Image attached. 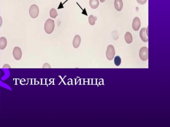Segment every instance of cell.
Masks as SVG:
<instances>
[{"instance_id": "ac0fdd59", "label": "cell", "mask_w": 170, "mask_h": 127, "mask_svg": "<svg viewBox=\"0 0 170 127\" xmlns=\"http://www.w3.org/2000/svg\"><path fill=\"white\" fill-rule=\"evenodd\" d=\"M3 68H11V67H10L9 65H8V64H5V65H4L3 66Z\"/></svg>"}, {"instance_id": "9a60e30c", "label": "cell", "mask_w": 170, "mask_h": 127, "mask_svg": "<svg viewBox=\"0 0 170 127\" xmlns=\"http://www.w3.org/2000/svg\"><path fill=\"white\" fill-rule=\"evenodd\" d=\"M114 62H115V65L116 66H119L120 65L121 62V59L120 56H117L115 57V59H114Z\"/></svg>"}, {"instance_id": "7a4b0ae2", "label": "cell", "mask_w": 170, "mask_h": 127, "mask_svg": "<svg viewBox=\"0 0 170 127\" xmlns=\"http://www.w3.org/2000/svg\"><path fill=\"white\" fill-rule=\"evenodd\" d=\"M29 13L31 17L36 18L38 17L39 13V9L37 5H33L31 6L29 9Z\"/></svg>"}, {"instance_id": "4fadbf2b", "label": "cell", "mask_w": 170, "mask_h": 127, "mask_svg": "<svg viewBox=\"0 0 170 127\" xmlns=\"http://www.w3.org/2000/svg\"><path fill=\"white\" fill-rule=\"evenodd\" d=\"M49 15H50V17L52 18H56V17L58 15L57 10L54 8H52V9H51L50 12H49Z\"/></svg>"}, {"instance_id": "8fae6325", "label": "cell", "mask_w": 170, "mask_h": 127, "mask_svg": "<svg viewBox=\"0 0 170 127\" xmlns=\"http://www.w3.org/2000/svg\"><path fill=\"white\" fill-rule=\"evenodd\" d=\"M125 40L127 43L130 44L132 42V36L130 32H127L125 35Z\"/></svg>"}, {"instance_id": "d6986e66", "label": "cell", "mask_w": 170, "mask_h": 127, "mask_svg": "<svg viewBox=\"0 0 170 127\" xmlns=\"http://www.w3.org/2000/svg\"><path fill=\"white\" fill-rule=\"evenodd\" d=\"M105 0H100V2L101 3L104 2H105Z\"/></svg>"}, {"instance_id": "9c48e42d", "label": "cell", "mask_w": 170, "mask_h": 127, "mask_svg": "<svg viewBox=\"0 0 170 127\" xmlns=\"http://www.w3.org/2000/svg\"><path fill=\"white\" fill-rule=\"evenodd\" d=\"M81 43V37L79 35H76L73 41V46L75 48H78Z\"/></svg>"}, {"instance_id": "ba28073f", "label": "cell", "mask_w": 170, "mask_h": 127, "mask_svg": "<svg viewBox=\"0 0 170 127\" xmlns=\"http://www.w3.org/2000/svg\"><path fill=\"white\" fill-rule=\"evenodd\" d=\"M114 5H115V9L117 11H121L123 8V2L122 0H115Z\"/></svg>"}, {"instance_id": "2e32d148", "label": "cell", "mask_w": 170, "mask_h": 127, "mask_svg": "<svg viewBox=\"0 0 170 127\" xmlns=\"http://www.w3.org/2000/svg\"><path fill=\"white\" fill-rule=\"evenodd\" d=\"M137 1L138 4L141 5H143L146 3L147 0H137Z\"/></svg>"}, {"instance_id": "52a82bcc", "label": "cell", "mask_w": 170, "mask_h": 127, "mask_svg": "<svg viewBox=\"0 0 170 127\" xmlns=\"http://www.w3.org/2000/svg\"><path fill=\"white\" fill-rule=\"evenodd\" d=\"M146 28H143L140 30V38L142 40V41L145 42H148V36L146 35Z\"/></svg>"}, {"instance_id": "7c38bea8", "label": "cell", "mask_w": 170, "mask_h": 127, "mask_svg": "<svg viewBox=\"0 0 170 127\" xmlns=\"http://www.w3.org/2000/svg\"><path fill=\"white\" fill-rule=\"evenodd\" d=\"M89 5L92 9H97L99 7V0H90Z\"/></svg>"}, {"instance_id": "6da1fadb", "label": "cell", "mask_w": 170, "mask_h": 127, "mask_svg": "<svg viewBox=\"0 0 170 127\" xmlns=\"http://www.w3.org/2000/svg\"><path fill=\"white\" fill-rule=\"evenodd\" d=\"M55 27V21L51 19H48L45 22L44 25V29L47 34H51L54 30Z\"/></svg>"}, {"instance_id": "5b68a950", "label": "cell", "mask_w": 170, "mask_h": 127, "mask_svg": "<svg viewBox=\"0 0 170 127\" xmlns=\"http://www.w3.org/2000/svg\"><path fill=\"white\" fill-rule=\"evenodd\" d=\"M13 55L15 59L19 60L22 57V53L21 48L18 47H15L13 50Z\"/></svg>"}, {"instance_id": "30bf717a", "label": "cell", "mask_w": 170, "mask_h": 127, "mask_svg": "<svg viewBox=\"0 0 170 127\" xmlns=\"http://www.w3.org/2000/svg\"><path fill=\"white\" fill-rule=\"evenodd\" d=\"M7 42L6 38L1 37L0 38V49L4 50L7 46Z\"/></svg>"}, {"instance_id": "3957f363", "label": "cell", "mask_w": 170, "mask_h": 127, "mask_svg": "<svg viewBox=\"0 0 170 127\" xmlns=\"http://www.w3.org/2000/svg\"><path fill=\"white\" fill-rule=\"evenodd\" d=\"M139 56L140 59L145 61L148 59V49L146 47H143L140 49L139 52Z\"/></svg>"}, {"instance_id": "8992f818", "label": "cell", "mask_w": 170, "mask_h": 127, "mask_svg": "<svg viewBox=\"0 0 170 127\" xmlns=\"http://www.w3.org/2000/svg\"><path fill=\"white\" fill-rule=\"evenodd\" d=\"M141 27V22L139 17H135L132 22V28L134 31H138Z\"/></svg>"}, {"instance_id": "e0dca14e", "label": "cell", "mask_w": 170, "mask_h": 127, "mask_svg": "<svg viewBox=\"0 0 170 127\" xmlns=\"http://www.w3.org/2000/svg\"><path fill=\"white\" fill-rule=\"evenodd\" d=\"M43 68H50L51 66H50V65H49L48 63H45L44 64V65H43Z\"/></svg>"}, {"instance_id": "277c9868", "label": "cell", "mask_w": 170, "mask_h": 127, "mask_svg": "<svg viewBox=\"0 0 170 127\" xmlns=\"http://www.w3.org/2000/svg\"><path fill=\"white\" fill-rule=\"evenodd\" d=\"M115 54V48L112 45L108 46L106 52V56L107 59L109 60H112L113 59Z\"/></svg>"}, {"instance_id": "5bb4252c", "label": "cell", "mask_w": 170, "mask_h": 127, "mask_svg": "<svg viewBox=\"0 0 170 127\" xmlns=\"http://www.w3.org/2000/svg\"><path fill=\"white\" fill-rule=\"evenodd\" d=\"M88 22L91 26H94L95 24L96 19L94 17L93 15H90L89 17H88Z\"/></svg>"}]
</instances>
